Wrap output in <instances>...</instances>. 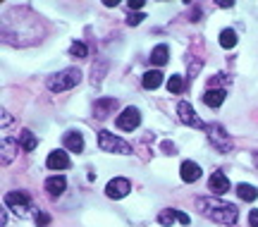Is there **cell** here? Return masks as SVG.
Masks as SVG:
<instances>
[{"label":"cell","mask_w":258,"mask_h":227,"mask_svg":"<svg viewBox=\"0 0 258 227\" xmlns=\"http://www.w3.org/2000/svg\"><path fill=\"white\" fill-rule=\"evenodd\" d=\"M115 125H117L122 132H134V129L141 125V112H139L134 105H132V108H124L120 115H117Z\"/></svg>","instance_id":"52a82bcc"},{"label":"cell","mask_w":258,"mask_h":227,"mask_svg":"<svg viewBox=\"0 0 258 227\" xmlns=\"http://www.w3.org/2000/svg\"><path fill=\"white\" fill-rule=\"evenodd\" d=\"M177 118L182 125L186 127H194V129H208L206 127V122L199 118V112L194 110L191 103H186V100H179V105H177Z\"/></svg>","instance_id":"5b68a950"},{"label":"cell","mask_w":258,"mask_h":227,"mask_svg":"<svg viewBox=\"0 0 258 227\" xmlns=\"http://www.w3.org/2000/svg\"><path fill=\"white\" fill-rule=\"evenodd\" d=\"M182 89H184L182 77H179V74H172V77L167 79V91H170V93H182Z\"/></svg>","instance_id":"603a6c76"},{"label":"cell","mask_w":258,"mask_h":227,"mask_svg":"<svg viewBox=\"0 0 258 227\" xmlns=\"http://www.w3.org/2000/svg\"><path fill=\"white\" fill-rule=\"evenodd\" d=\"M0 115H3V122H0V125H3V129H5V127L10 125V122H12V118H10V112H5V110H3Z\"/></svg>","instance_id":"f546056e"},{"label":"cell","mask_w":258,"mask_h":227,"mask_svg":"<svg viewBox=\"0 0 258 227\" xmlns=\"http://www.w3.org/2000/svg\"><path fill=\"white\" fill-rule=\"evenodd\" d=\"M17 151H19V144L15 139H3L0 141V165L12 163V158L17 155Z\"/></svg>","instance_id":"30bf717a"},{"label":"cell","mask_w":258,"mask_h":227,"mask_svg":"<svg viewBox=\"0 0 258 227\" xmlns=\"http://www.w3.org/2000/svg\"><path fill=\"white\" fill-rule=\"evenodd\" d=\"M129 191H132V182L124 180V177H115V180H110L108 187H105L108 199H124Z\"/></svg>","instance_id":"ba28073f"},{"label":"cell","mask_w":258,"mask_h":227,"mask_svg":"<svg viewBox=\"0 0 258 227\" xmlns=\"http://www.w3.org/2000/svg\"><path fill=\"white\" fill-rule=\"evenodd\" d=\"M227 98V91L225 89H208L203 93V103L208 105V108H220L222 103Z\"/></svg>","instance_id":"9a60e30c"},{"label":"cell","mask_w":258,"mask_h":227,"mask_svg":"<svg viewBox=\"0 0 258 227\" xmlns=\"http://www.w3.org/2000/svg\"><path fill=\"white\" fill-rule=\"evenodd\" d=\"M0 225H8V208H3L0 213Z\"/></svg>","instance_id":"4dcf8cb0"},{"label":"cell","mask_w":258,"mask_h":227,"mask_svg":"<svg viewBox=\"0 0 258 227\" xmlns=\"http://www.w3.org/2000/svg\"><path fill=\"white\" fill-rule=\"evenodd\" d=\"M237 194L241 201H256L258 199V189L253 184H237Z\"/></svg>","instance_id":"d6986e66"},{"label":"cell","mask_w":258,"mask_h":227,"mask_svg":"<svg viewBox=\"0 0 258 227\" xmlns=\"http://www.w3.org/2000/svg\"><path fill=\"white\" fill-rule=\"evenodd\" d=\"M208 141H211V146L218 153H230L232 151L230 132H225L222 125H211V127H208Z\"/></svg>","instance_id":"277c9868"},{"label":"cell","mask_w":258,"mask_h":227,"mask_svg":"<svg viewBox=\"0 0 258 227\" xmlns=\"http://www.w3.org/2000/svg\"><path fill=\"white\" fill-rule=\"evenodd\" d=\"M115 108H117V100L115 98H98L96 100V105H93V112H96V118L98 120H105Z\"/></svg>","instance_id":"2e32d148"},{"label":"cell","mask_w":258,"mask_h":227,"mask_svg":"<svg viewBox=\"0 0 258 227\" xmlns=\"http://www.w3.org/2000/svg\"><path fill=\"white\" fill-rule=\"evenodd\" d=\"M208 189L215 194V196H222V194H227L232 189L230 187V180H227V175L222 173V170H215L211 175V180H208Z\"/></svg>","instance_id":"9c48e42d"},{"label":"cell","mask_w":258,"mask_h":227,"mask_svg":"<svg viewBox=\"0 0 258 227\" xmlns=\"http://www.w3.org/2000/svg\"><path fill=\"white\" fill-rule=\"evenodd\" d=\"M179 177H182V182H186V184L196 182L199 177H201V167H199V163H194V160H184L182 167H179Z\"/></svg>","instance_id":"4fadbf2b"},{"label":"cell","mask_w":258,"mask_h":227,"mask_svg":"<svg viewBox=\"0 0 258 227\" xmlns=\"http://www.w3.org/2000/svg\"><path fill=\"white\" fill-rule=\"evenodd\" d=\"M79 82H82V72H79L77 67H67V70H62V72L50 74L46 84L53 93H62V91L74 89Z\"/></svg>","instance_id":"7a4b0ae2"},{"label":"cell","mask_w":258,"mask_h":227,"mask_svg":"<svg viewBox=\"0 0 258 227\" xmlns=\"http://www.w3.org/2000/svg\"><path fill=\"white\" fill-rule=\"evenodd\" d=\"M48 170H67L70 167V155H67V151H53V153L48 155Z\"/></svg>","instance_id":"7c38bea8"},{"label":"cell","mask_w":258,"mask_h":227,"mask_svg":"<svg viewBox=\"0 0 258 227\" xmlns=\"http://www.w3.org/2000/svg\"><path fill=\"white\" fill-rule=\"evenodd\" d=\"M34 220H36L38 227H48V222H50V218H48L46 213H36V218H34Z\"/></svg>","instance_id":"484cf974"},{"label":"cell","mask_w":258,"mask_h":227,"mask_svg":"<svg viewBox=\"0 0 258 227\" xmlns=\"http://www.w3.org/2000/svg\"><path fill=\"white\" fill-rule=\"evenodd\" d=\"M98 146H101V151L105 153H120V155H129L132 153V146L120 139V136H115L112 132H98Z\"/></svg>","instance_id":"3957f363"},{"label":"cell","mask_w":258,"mask_h":227,"mask_svg":"<svg viewBox=\"0 0 258 227\" xmlns=\"http://www.w3.org/2000/svg\"><path fill=\"white\" fill-rule=\"evenodd\" d=\"M70 55H72V58H86V55H89V48H86L82 41H74V43L70 45Z\"/></svg>","instance_id":"cb8c5ba5"},{"label":"cell","mask_w":258,"mask_h":227,"mask_svg":"<svg viewBox=\"0 0 258 227\" xmlns=\"http://www.w3.org/2000/svg\"><path fill=\"white\" fill-rule=\"evenodd\" d=\"M19 146H22L24 151H34V148L38 146V141H36V136H34V132L24 129V132L19 134Z\"/></svg>","instance_id":"ffe728a7"},{"label":"cell","mask_w":258,"mask_h":227,"mask_svg":"<svg viewBox=\"0 0 258 227\" xmlns=\"http://www.w3.org/2000/svg\"><path fill=\"white\" fill-rule=\"evenodd\" d=\"M141 84H144V89L156 91L158 86L163 84V72H160V70H148V72L144 74V79H141Z\"/></svg>","instance_id":"e0dca14e"},{"label":"cell","mask_w":258,"mask_h":227,"mask_svg":"<svg viewBox=\"0 0 258 227\" xmlns=\"http://www.w3.org/2000/svg\"><path fill=\"white\" fill-rule=\"evenodd\" d=\"M177 222H182V225H189V222H191V218H189L186 213H182V210H177Z\"/></svg>","instance_id":"83f0119b"},{"label":"cell","mask_w":258,"mask_h":227,"mask_svg":"<svg viewBox=\"0 0 258 227\" xmlns=\"http://www.w3.org/2000/svg\"><path fill=\"white\" fill-rule=\"evenodd\" d=\"M46 191L50 194V196H62L64 189H67V180H64L62 175H53V177H48L46 180Z\"/></svg>","instance_id":"5bb4252c"},{"label":"cell","mask_w":258,"mask_h":227,"mask_svg":"<svg viewBox=\"0 0 258 227\" xmlns=\"http://www.w3.org/2000/svg\"><path fill=\"white\" fill-rule=\"evenodd\" d=\"M175 220H177V208H163L158 213V222L163 227H172Z\"/></svg>","instance_id":"44dd1931"},{"label":"cell","mask_w":258,"mask_h":227,"mask_svg":"<svg viewBox=\"0 0 258 227\" xmlns=\"http://www.w3.org/2000/svg\"><path fill=\"white\" fill-rule=\"evenodd\" d=\"M127 5H129L132 10H141V8H144V0H129Z\"/></svg>","instance_id":"f1b7e54d"},{"label":"cell","mask_w":258,"mask_h":227,"mask_svg":"<svg viewBox=\"0 0 258 227\" xmlns=\"http://www.w3.org/2000/svg\"><path fill=\"white\" fill-rule=\"evenodd\" d=\"M144 17H146V15H141V12H132V15L127 17V24H129V27H137V24H141V22H144Z\"/></svg>","instance_id":"d4e9b609"},{"label":"cell","mask_w":258,"mask_h":227,"mask_svg":"<svg viewBox=\"0 0 258 227\" xmlns=\"http://www.w3.org/2000/svg\"><path fill=\"white\" fill-rule=\"evenodd\" d=\"M167 60H170V48L165 43L156 45L153 53H151V63L156 65V67H163V65H167Z\"/></svg>","instance_id":"ac0fdd59"},{"label":"cell","mask_w":258,"mask_h":227,"mask_svg":"<svg viewBox=\"0 0 258 227\" xmlns=\"http://www.w3.org/2000/svg\"><path fill=\"white\" fill-rule=\"evenodd\" d=\"M220 45L222 48H234L237 45V34L232 29H222L220 31Z\"/></svg>","instance_id":"7402d4cb"},{"label":"cell","mask_w":258,"mask_h":227,"mask_svg":"<svg viewBox=\"0 0 258 227\" xmlns=\"http://www.w3.org/2000/svg\"><path fill=\"white\" fill-rule=\"evenodd\" d=\"M249 227H258V208L249 210Z\"/></svg>","instance_id":"4316f807"},{"label":"cell","mask_w":258,"mask_h":227,"mask_svg":"<svg viewBox=\"0 0 258 227\" xmlns=\"http://www.w3.org/2000/svg\"><path fill=\"white\" fill-rule=\"evenodd\" d=\"M196 206L201 210L206 218L215 220V222H220V225H234L237 218H239V210L237 206H232V203H225L220 199H196Z\"/></svg>","instance_id":"6da1fadb"},{"label":"cell","mask_w":258,"mask_h":227,"mask_svg":"<svg viewBox=\"0 0 258 227\" xmlns=\"http://www.w3.org/2000/svg\"><path fill=\"white\" fill-rule=\"evenodd\" d=\"M62 146L64 151H72V153H82L84 151V136L82 132H67V134L62 136Z\"/></svg>","instance_id":"8fae6325"},{"label":"cell","mask_w":258,"mask_h":227,"mask_svg":"<svg viewBox=\"0 0 258 227\" xmlns=\"http://www.w3.org/2000/svg\"><path fill=\"white\" fill-rule=\"evenodd\" d=\"M5 208L15 210L19 218H27L29 208H31V201H29V196L22 194V191H8V194H5Z\"/></svg>","instance_id":"8992f818"}]
</instances>
